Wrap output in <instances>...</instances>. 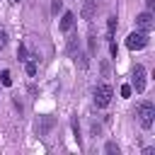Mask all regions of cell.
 <instances>
[{"label": "cell", "mask_w": 155, "mask_h": 155, "mask_svg": "<svg viewBox=\"0 0 155 155\" xmlns=\"http://www.w3.org/2000/svg\"><path fill=\"white\" fill-rule=\"evenodd\" d=\"M97 12V0H85V7H82V17L85 19H92Z\"/></svg>", "instance_id": "cell-8"}, {"label": "cell", "mask_w": 155, "mask_h": 155, "mask_svg": "<svg viewBox=\"0 0 155 155\" xmlns=\"http://www.w3.org/2000/svg\"><path fill=\"white\" fill-rule=\"evenodd\" d=\"M131 90H136L138 94L145 92V68H143V65H136V68H133V75H131Z\"/></svg>", "instance_id": "cell-5"}, {"label": "cell", "mask_w": 155, "mask_h": 155, "mask_svg": "<svg viewBox=\"0 0 155 155\" xmlns=\"http://www.w3.org/2000/svg\"><path fill=\"white\" fill-rule=\"evenodd\" d=\"M56 126V116H39V121H36V126H34V131H36V136L39 138H44V136H48V131Z\"/></svg>", "instance_id": "cell-6"}, {"label": "cell", "mask_w": 155, "mask_h": 155, "mask_svg": "<svg viewBox=\"0 0 155 155\" xmlns=\"http://www.w3.org/2000/svg\"><path fill=\"white\" fill-rule=\"evenodd\" d=\"M75 27V15L73 12H63V17H61V24H58V29L63 31V34H68L70 29Z\"/></svg>", "instance_id": "cell-7"}, {"label": "cell", "mask_w": 155, "mask_h": 155, "mask_svg": "<svg viewBox=\"0 0 155 155\" xmlns=\"http://www.w3.org/2000/svg\"><path fill=\"white\" fill-rule=\"evenodd\" d=\"M145 7H148V10L153 12V7H155V0H145Z\"/></svg>", "instance_id": "cell-20"}, {"label": "cell", "mask_w": 155, "mask_h": 155, "mask_svg": "<svg viewBox=\"0 0 155 155\" xmlns=\"http://www.w3.org/2000/svg\"><path fill=\"white\" fill-rule=\"evenodd\" d=\"M0 80H2V85H5V87H10V85H12V78H10V70H2V73H0Z\"/></svg>", "instance_id": "cell-15"}, {"label": "cell", "mask_w": 155, "mask_h": 155, "mask_svg": "<svg viewBox=\"0 0 155 155\" xmlns=\"http://www.w3.org/2000/svg\"><path fill=\"white\" fill-rule=\"evenodd\" d=\"M136 27L140 29V31H153L155 29V17H153V12L150 10H145V12H140V15H136Z\"/></svg>", "instance_id": "cell-4"}, {"label": "cell", "mask_w": 155, "mask_h": 155, "mask_svg": "<svg viewBox=\"0 0 155 155\" xmlns=\"http://www.w3.org/2000/svg\"><path fill=\"white\" fill-rule=\"evenodd\" d=\"M73 53H75V63L85 70V68L90 65V53H85V51H80V48H78V51H73Z\"/></svg>", "instance_id": "cell-9"}, {"label": "cell", "mask_w": 155, "mask_h": 155, "mask_svg": "<svg viewBox=\"0 0 155 155\" xmlns=\"http://www.w3.org/2000/svg\"><path fill=\"white\" fill-rule=\"evenodd\" d=\"M75 48H80V46H78V36H75V34H73V36H70V39H68V53H73V51H75Z\"/></svg>", "instance_id": "cell-14"}, {"label": "cell", "mask_w": 155, "mask_h": 155, "mask_svg": "<svg viewBox=\"0 0 155 155\" xmlns=\"http://www.w3.org/2000/svg\"><path fill=\"white\" fill-rule=\"evenodd\" d=\"M104 153H107V155H119L121 150H119V145H116L114 140H109V143L104 145Z\"/></svg>", "instance_id": "cell-12"}, {"label": "cell", "mask_w": 155, "mask_h": 155, "mask_svg": "<svg viewBox=\"0 0 155 155\" xmlns=\"http://www.w3.org/2000/svg\"><path fill=\"white\" fill-rule=\"evenodd\" d=\"M5 46H7V31L0 27V48H5Z\"/></svg>", "instance_id": "cell-18"}, {"label": "cell", "mask_w": 155, "mask_h": 155, "mask_svg": "<svg viewBox=\"0 0 155 155\" xmlns=\"http://www.w3.org/2000/svg\"><path fill=\"white\" fill-rule=\"evenodd\" d=\"M148 41H150V39H148V34H145V31H140V29H138V31H131V34L126 36V46H128L131 51L145 48V46H148Z\"/></svg>", "instance_id": "cell-3"}, {"label": "cell", "mask_w": 155, "mask_h": 155, "mask_svg": "<svg viewBox=\"0 0 155 155\" xmlns=\"http://www.w3.org/2000/svg\"><path fill=\"white\" fill-rule=\"evenodd\" d=\"M61 10H63V0H53V2H51V12H53V15H58Z\"/></svg>", "instance_id": "cell-16"}, {"label": "cell", "mask_w": 155, "mask_h": 155, "mask_svg": "<svg viewBox=\"0 0 155 155\" xmlns=\"http://www.w3.org/2000/svg\"><path fill=\"white\" fill-rule=\"evenodd\" d=\"M17 56H19V61H27V46H24V44H19V48H17Z\"/></svg>", "instance_id": "cell-17"}, {"label": "cell", "mask_w": 155, "mask_h": 155, "mask_svg": "<svg viewBox=\"0 0 155 155\" xmlns=\"http://www.w3.org/2000/svg\"><path fill=\"white\" fill-rule=\"evenodd\" d=\"M111 97H114L111 85L102 82V85H97V87H94V104H97V107H107V104L111 102Z\"/></svg>", "instance_id": "cell-2"}, {"label": "cell", "mask_w": 155, "mask_h": 155, "mask_svg": "<svg viewBox=\"0 0 155 155\" xmlns=\"http://www.w3.org/2000/svg\"><path fill=\"white\" fill-rule=\"evenodd\" d=\"M136 116H138V121H140V126L148 131V128H153V121H155V104L153 102H140L138 107H136Z\"/></svg>", "instance_id": "cell-1"}, {"label": "cell", "mask_w": 155, "mask_h": 155, "mask_svg": "<svg viewBox=\"0 0 155 155\" xmlns=\"http://www.w3.org/2000/svg\"><path fill=\"white\" fill-rule=\"evenodd\" d=\"M116 24H119V22H116V15H111V17L107 19V41L114 39V29H116Z\"/></svg>", "instance_id": "cell-10"}, {"label": "cell", "mask_w": 155, "mask_h": 155, "mask_svg": "<svg viewBox=\"0 0 155 155\" xmlns=\"http://www.w3.org/2000/svg\"><path fill=\"white\" fill-rule=\"evenodd\" d=\"M24 70H27V75H29V78H34V75H36V58H31V61H27V65H24Z\"/></svg>", "instance_id": "cell-11"}, {"label": "cell", "mask_w": 155, "mask_h": 155, "mask_svg": "<svg viewBox=\"0 0 155 155\" xmlns=\"http://www.w3.org/2000/svg\"><path fill=\"white\" fill-rule=\"evenodd\" d=\"M121 97H131V85H121Z\"/></svg>", "instance_id": "cell-19"}, {"label": "cell", "mask_w": 155, "mask_h": 155, "mask_svg": "<svg viewBox=\"0 0 155 155\" xmlns=\"http://www.w3.org/2000/svg\"><path fill=\"white\" fill-rule=\"evenodd\" d=\"M87 44H90V51H87V53H90V58H92V56L97 53V41H94V34H90V36H87Z\"/></svg>", "instance_id": "cell-13"}]
</instances>
